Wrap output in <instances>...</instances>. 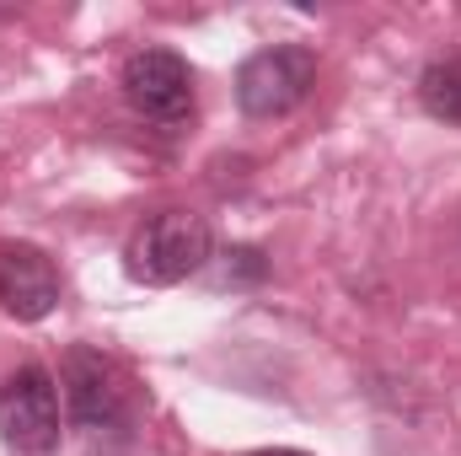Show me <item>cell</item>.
Instances as JSON below:
<instances>
[{
	"label": "cell",
	"instance_id": "4",
	"mask_svg": "<svg viewBox=\"0 0 461 456\" xmlns=\"http://www.w3.org/2000/svg\"><path fill=\"white\" fill-rule=\"evenodd\" d=\"M59 381H65V408L81 430H118L134 414V387H129L123 365L108 360L103 349L76 343L59 365Z\"/></svg>",
	"mask_w": 461,
	"mask_h": 456
},
{
	"label": "cell",
	"instance_id": "6",
	"mask_svg": "<svg viewBox=\"0 0 461 456\" xmlns=\"http://www.w3.org/2000/svg\"><path fill=\"white\" fill-rule=\"evenodd\" d=\"M0 306L16 323H43L59 306V269L43 247H32V242L0 247Z\"/></svg>",
	"mask_w": 461,
	"mask_h": 456
},
{
	"label": "cell",
	"instance_id": "2",
	"mask_svg": "<svg viewBox=\"0 0 461 456\" xmlns=\"http://www.w3.org/2000/svg\"><path fill=\"white\" fill-rule=\"evenodd\" d=\"M317 87V54L306 43H274L241 59L236 70V108L247 118L295 114Z\"/></svg>",
	"mask_w": 461,
	"mask_h": 456
},
{
	"label": "cell",
	"instance_id": "5",
	"mask_svg": "<svg viewBox=\"0 0 461 456\" xmlns=\"http://www.w3.org/2000/svg\"><path fill=\"white\" fill-rule=\"evenodd\" d=\"M123 103L150 123H183L194 114V70L172 49H140L123 59Z\"/></svg>",
	"mask_w": 461,
	"mask_h": 456
},
{
	"label": "cell",
	"instance_id": "8",
	"mask_svg": "<svg viewBox=\"0 0 461 456\" xmlns=\"http://www.w3.org/2000/svg\"><path fill=\"white\" fill-rule=\"evenodd\" d=\"M247 456H306V451H290V446H263V451H247Z\"/></svg>",
	"mask_w": 461,
	"mask_h": 456
},
{
	"label": "cell",
	"instance_id": "3",
	"mask_svg": "<svg viewBox=\"0 0 461 456\" xmlns=\"http://www.w3.org/2000/svg\"><path fill=\"white\" fill-rule=\"evenodd\" d=\"M0 441L16 456H49L59 446V381L43 365H22L0 381Z\"/></svg>",
	"mask_w": 461,
	"mask_h": 456
},
{
	"label": "cell",
	"instance_id": "1",
	"mask_svg": "<svg viewBox=\"0 0 461 456\" xmlns=\"http://www.w3.org/2000/svg\"><path fill=\"white\" fill-rule=\"evenodd\" d=\"M210 258H215V236L204 226V215H194V210L150 215L123 247V269L134 285H183Z\"/></svg>",
	"mask_w": 461,
	"mask_h": 456
},
{
	"label": "cell",
	"instance_id": "7",
	"mask_svg": "<svg viewBox=\"0 0 461 456\" xmlns=\"http://www.w3.org/2000/svg\"><path fill=\"white\" fill-rule=\"evenodd\" d=\"M419 103L440 123H461V59H435L419 76Z\"/></svg>",
	"mask_w": 461,
	"mask_h": 456
}]
</instances>
